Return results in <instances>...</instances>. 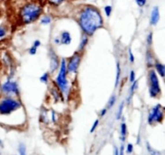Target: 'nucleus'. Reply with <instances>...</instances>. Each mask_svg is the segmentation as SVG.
I'll return each instance as SVG.
<instances>
[{
  "label": "nucleus",
  "mask_w": 165,
  "mask_h": 155,
  "mask_svg": "<svg viewBox=\"0 0 165 155\" xmlns=\"http://www.w3.org/2000/svg\"><path fill=\"white\" fill-rule=\"evenodd\" d=\"M75 19L83 34L89 37L104 26V19L100 10L91 4L81 6L76 13Z\"/></svg>",
  "instance_id": "f257e3e1"
},
{
  "label": "nucleus",
  "mask_w": 165,
  "mask_h": 155,
  "mask_svg": "<svg viewBox=\"0 0 165 155\" xmlns=\"http://www.w3.org/2000/svg\"><path fill=\"white\" fill-rule=\"evenodd\" d=\"M44 12V7L37 0H27L19 7L17 18L23 25L30 24L41 17Z\"/></svg>",
  "instance_id": "f03ea898"
},
{
  "label": "nucleus",
  "mask_w": 165,
  "mask_h": 155,
  "mask_svg": "<svg viewBox=\"0 0 165 155\" xmlns=\"http://www.w3.org/2000/svg\"><path fill=\"white\" fill-rule=\"evenodd\" d=\"M68 70H67V61L66 59H61L59 67V71L57 74L55 80L53 81L56 86L58 87L61 94L67 97L70 91V85L68 79Z\"/></svg>",
  "instance_id": "7ed1b4c3"
},
{
  "label": "nucleus",
  "mask_w": 165,
  "mask_h": 155,
  "mask_svg": "<svg viewBox=\"0 0 165 155\" xmlns=\"http://www.w3.org/2000/svg\"><path fill=\"white\" fill-rule=\"evenodd\" d=\"M23 107L22 102L18 98L4 96L0 97V115L8 116L20 109Z\"/></svg>",
  "instance_id": "20e7f679"
},
{
  "label": "nucleus",
  "mask_w": 165,
  "mask_h": 155,
  "mask_svg": "<svg viewBox=\"0 0 165 155\" xmlns=\"http://www.w3.org/2000/svg\"><path fill=\"white\" fill-rule=\"evenodd\" d=\"M148 91L151 98H157L161 94V88L157 73L153 69L148 72Z\"/></svg>",
  "instance_id": "39448f33"
},
{
  "label": "nucleus",
  "mask_w": 165,
  "mask_h": 155,
  "mask_svg": "<svg viewBox=\"0 0 165 155\" xmlns=\"http://www.w3.org/2000/svg\"><path fill=\"white\" fill-rule=\"evenodd\" d=\"M2 95L4 96H11V97H15L18 98L20 95L19 92V85L16 81L8 79L7 81H5L0 86Z\"/></svg>",
  "instance_id": "423d86ee"
},
{
  "label": "nucleus",
  "mask_w": 165,
  "mask_h": 155,
  "mask_svg": "<svg viewBox=\"0 0 165 155\" xmlns=\"http://www.w3.org/2000/svg\"><path fill=\"white\" fill-rule=\"evenodd\" d=\"M164 117V107L161 104L158 103L154 106L149 112L148 117H147V122L151 125H154L155 123H161Z\"/></svg>",
  "instance_id": "0eeeda50"
},
{
  "label": "nucleus",
  "mask_w": 165,
  "mask_h": 155,
  "mask_svg": "<svg viewBox=\"0 0 165 155\" xmlns=\"http://www.w3.org/2000/svg\"><path fill=\"white\" fill-rule=\"evenodd\" d=\"M82 60V53L75 52L73 55L68 57L67 61V70L68 74H77L78 72L80 65Z\"/></svg>",
  "instance_id": "6e6552de"
},
{
  "label": "nucleus",
  "mask_w": 165,
  "mask_h": 155,
  "mask_svg": "<svg viewBox=\"0 0 165 155\" xmlns=\"http://www.w3.org/2000/svg\"><path fill=\"white\" fill-rule=\"evenodd\" d=\"M49 74H53L60 67V61L53 48H49Z\"/></svg>",
  "instance_id": "1a4fd4ad"
},
{
  "label": "nucleus",
  "mask_w": 165,
  "mask_h": 155,
  "mask_svg": "<svg viewBox=\"0 0 165 155\" xmlns=\"http://www.w3.org/2000/svg\"><path fill=\"white\" fill-rule=\"evenodd\" d=\"M160 19V10L158 7H154L151 10L150 16V23L151 26H155L157 25Z\"/></svg>",
  "instance_id": "9d476101"
},
{
  "label": "nucleus",
  "mask_w": 165,
  "mask_h": 155,
  "mask_svg": "<svg viewBox=\"0 0 165 155\" xmlns=\"http://www.w3.org/2000/svg\"><path fill=\"white\" fill-rule=\"evenodd\" d=\"M59 38H60V45H69L73 41L71 34L68 31H62L59 36Z\"/></svg>",
  "instance_id": "9b49d317"
},
{
  "label": "nucleus",
  "mask_w": 165,
  "mask_h": 155,
  "mask_svg": "<svg viewBox=\"0 0 165 155\" xmlns=\"http://www.w3.org/2000/svg\"><path fill=\"white\" fill-rule=\"evenodd\" d=\"M53 83H54V82H53ZM50 94L52 95L53 98L55 99L56 102L64 101V95L61 94V92L58 89V87H56L55 83H54V86H53L50 88Z\"/></svg>",
  "instance_id": "f8f14e48"
},
{
  "label": "nucleus",
  "mask_w": 165,
  "mask_h": 155,
  "mask_svg": "<svg viewBox=\"0 0 165 155\" xmlns=\"http://www.w3.org/2000/svg\"><path fill=\"white\" fill-rule=\"evenodd\" d=\"M138 85H139V81L138 80H135L131 83V86L130 90H129V94H128L127 97L126 99V101H125V103H127V105H129L131 103V102L132 97H133V95L135 94V91L138 88Z\"/></svg>",
  "instance_id": "ddd939ff"
},
{
  "label": "nucleus",
  "mask_w": 165,
  "mask_h": 155,
  "mask_svg": "<svg viewBox=\"0 0 165 155\" xmlns=\"http://www.w3.org/2000/svg\"><path fill=\"white\" fill-rule=\"evenodd\" d=\"M40 122H41L44 125H48L49 123V112L45 107H42L40 112Z\"/></svg>",
  "instance_id": "4468645a"
},
{
  "label": "nucleus",
  "mask_w": 165,
  "mask_h": 155,
  "mask_svg": "<svg viewBox=\"0 0 165 155\" xmlns=\"http://www.w3.org/2000/svg\"><path fill=\"white\" fill-rule=\"evenodd\" d=\"M89 43V37H87L86 35L83 34L81 38V41L79 42L78 49H77V52L79 53H83V51L87 47V45Z\"/></svg>",
  "instance_id": "2eb2a0df"
},
{
  "label": "nucleus",
  "mask_w": 165,
  "mask_h": 155,
  "mask_svg": "<svg viewBox=\"0 0 165 155\" xmlns=\"http://www.w3.org/2000/svg\"><path fill=\"white\" fill-rule=\"evenodd\" d=\"M155 69V72H157V74L159 75L162 77V78H165V65L155 61L154 64Z\"/></svg>",
  "instance_id": "dca6fc26"
},
{
  "label": "nucleus",
  "mask_w": 165,
  "mask_h": 155,
  "mask_svg": "<svg viewBox=\"0 0 165 155\" xmlns=\"http://www.w3.org/2000/svg\"><path fill=\"white\" fill-rule=\"evenodd\" d=\"M155 59L153 57V54L151 53L150 49H148L146 51V63L147 65V67H152L155 64Z\"/></svg>",
  "instance_id": "f3484780"
},
{
  "label": "nucleus",
  "mask_w": 165,
  "mask_h": 155,
  "mask_svg": "<svg viewBox=\"0 0 165 155\" xmlns=\"http://www.w3.org/2000/svg\"><path fill=\"white\" fill-rule=\"evenodd\" d=\"M121 74H122V69L119 61H117L116 63V77H115V83H114V87L117 88L120 83Z\"/></svg>",
  "instance_id": "a211bd4d"
},
{
  "label": "nucleus",
  "mask_w": 165,
  "mask_h": 155,
  "mask_svg": "<svg viewBox=\"0 0 165 155\" xmlns=\"http://www.w3.org/2000/svg\"><path fill=\"white\" fill-rule=\"evenodd\" d=\"M8 33H9L8 27L5 24H1L0 25V41L7 37Z\"/></svg>",
  "instance_id": "6ab92c4d"
},
{
  "label": "nucleus",
  "mask_w": 165,
  "mask_h": 155,
  "mask_svg": "<svg viewBox=\"0 0 165 155\" xmlns=\"http://www.w3.org/2000/svg\"><path fill=\"white\" fill-rule=\"evenodd\" d=\"M127 135V125L123 122L120 125V140L122 141H125Z\"/></svg>",
  "instance_id": "aec40b11"
},
{
  "label": "nucleus",
  "mask_w": 165,
  "mask_h": 155,
  "mask_svg": "<svg viewBox=\"0 0 165 155\" xmlns=\"http://www.w3.org/2000/svg\"><path fill=\"white\" fill-rule=\"evenodd\" d=\"M40 22L43 25H49L53 22V17L50 15H42L40 18Z\"/></svg>",
  "instance_id": "412c9836"
},
{
  "label": "nucleus",
  "mask_w": 165,
  "mask_h": 155,
  "mask_svg": "<svg viewBox=\"0 0 165 155\" xmlns=\"http://www.w3.org/2000/svg\"><path fill=\"white\" fill-rule=\"evenodd\" d=\"M116 101H117V96L116 95H112L110 96V98L109 99V100H108V102L106 103V108L109 110L110 108H112L115 105V103H116Z\"/></svg>",
  "instance_id": "4be33fe9"
},
{
  "label": "nucleus",
  "mask_w": 165,
  "mask_h": 155,
  "mask_svg": "<svg viewBox=\"0 0 165 155\" xmlns=\"http://www.w3.org/2000/svg\"><path fill=\"white\" fill-rule=\"evenodd\" d=\"M46 1L50 6L54 7V8H57V7H59V6L64 3L66 0H46Z\"/></svg>",
  "instance_id": "5701e85b"
},
{
  "label": "nucleus",
  "mask_w": 165,
  "mask_h": 155,
  "mask_svg": "<svg viewBox=\"0 0 165 155\" xmlns=\"http://www.w3.org/2000/svg\"><path fill=\"white\" fill-rule=\"evenodd\" d=\"M124 107H125V101H123L119 104L118 106V111H117L116 114V119L117 120H120L122 118V116H123V112Z\"/></svg>",
  "instance_id": "b1692460"
},
{
  "label": "nucleus",
  "mask_w": 165,
  "mask_h": 155,
  "mask_svg": "<svg viewBox=\"0 0 165 155\" xmlns=\"http://www.w3.org/2000/svg\"><path fill=\"white\" fill-rule=\"evenodd\" d=\"M49 80H50V74H49V72H45V73H44V74L40 76V81L42 83L48 84L49 83Z\"/></svg>",
  "instance_id": "393cba45"
},
{
  "label": "nucleus",
  "mask_w": 165,
  "mask_h": 155,
  "mask_svg": "<svg viewBox=\"0 0 165 155\" xmlns=\"http://www.w3.org/2000/svg\"><path fill=\"white\" fill-rule=\"evenodd\" d=\"M113 12V8L112 6L110 5H106L104 7V12H105V15L107 16V17H110L111 14H112Z\"/></svg>",
  "instance_id": "a878e982"
},
{
  "label": "nucleus",
  "mask_w": 165,
  "mask_h": 155,
  "mask_svg": "<svg viewBox=\"0 0 165 155\" xmlns=\"http://www.w3.org/2000/svg\"><path fill=\"white\" fill-rule=\"evenodd\" d=\"M153 43V33L151 32L148 33L147 37V45L148 47H151Z\"/></svg>",
  "instance_id": "bb28decb"
},
{
  "label": "nucleus",
  "mask_w": 165,
  "mask_h": 155,
  "mask_svg": "<svg viewBox=\"0 0 165 155\" xmlns=\"http://www.w3.org/2000/svg\"><path fill=\"white\" fill-rule=\"evenodd\" d=\"M58 116H59V115H58V113L56 112H55V111H52V112H51V120H52V121H53V123H54V124H56V122H57V121H58Z\"/></svg>",
  "instance_id": "cd10ccee"
},
{
  "label": "nucleus",
  "mask_w": 165,
  "mask_h": 155,
  "mask_svg": "<svg viewBox=\"0 0 165 155\" xmlns=\"http://www.w3.org/2000/svg\"><path fill=\"white\" fill-rule=\"evenodd\" d=\"M147 151L150 153L151 155H160V154L159 152L155 150L154 149H152V148L151 147L149 143H147Z\"/></svg>",
  "instance_id": "c85d7f7f"
},
{
  "label": "nucleus",
  "mask_w": 165,
  "mask_h": 155,
  "mask_svg": "<svg viewBox=\"0 0 165 155\" xmlns=\"http://www.w3.org/2000/svg\"><path fill=\"white\" fill-rule=\"evenodd\" d=\"M19 152L20 155H27L26 153V146L24 144H19Z\"/></svg>",
  "instance_id": "c756f323"
},
{
  "label": "nucleus",
  "mask_w": 165,
  "mask_h": 155,
  "mask_svg": "<svg viewBox=\"0 0 165 155\" xmlns=\"http://www.w3.org/2000/svg\"><path fill=\"white\" fill-rule=\"evenodd\" d=\"M128 57H129L130 62H131V64H133V63L135 62V56H134V53H132L131 48H129V49H128Z\"/></svg>",
  "instance_id": "7c9ffc66"
},
{
  "label": "nucleus",
  "mask_w": 165,
  "mask_h": 155,
  "mask_svg": "<svg viewBox=\"0 0 165 155\" xmlns=\"http://www.w3.org/2000/svg\"><path fill=\"white\" fill-rule=\"evenodd\" d=\"M98 125H99V119H96L95 121H94V124L92 125V127H91V129H90V132L92 133V132H94L96 129L98 128Z\"/></svg>",
  "instance_id": "2f4dec72"
},
{
  "label": "nucleus",
  "mask_w": 165,
  "mask_h": 155,
  "mask_svg": "<svg viewBox=\"0 0 165 155\" xmlns=\"http://www.w3.org/2000/svg\"><path fill=\"white\" fill-rule=\"evenodd\" d=\"M37 49L38 48L35 47L34 45H31L30 48L28 49V53H29L30 55H36V53H37Z\"/></svg>",
  "instance_id": "473e14b6"
},
{
  "label": "nucleus",
  "mask_w": 165,
  "mask_h": 155,
  "mask_svg": "<svg viewBox=\"0 0 165 155\" xmlns=\"http://www.w3.org/2000/svg\"><path fill=\"white\" fill-rule=\"evenodd\" d=\"M129 80H130V82L131 83H133L135 80H136V76H135V70H131L130 72V74H129Z\"/></svg>",
  "instance_id": "72a5a7b5"
},
{
  "label": "nucleus",
  "mask_w": 165,
  "mask_h": 155,
  "mask_svg": "<svg viewBox=\"0 0 165 155\" xmlns=\"http://www.w3.org/2000/svg\"><path fill=\"white\" fill-rule=\"evenodd\" d=\"M135 2L139 8H143L147 3V0H135Z\"/></svg>",
  "instance_id": "f704fd0d"
},
{
  "label": "nucleus",
  "mask_w": 165,
  "mask_h": 155,
  "mask_svg": "<svg viewBox=\"0 0 165 155\" xmlns=\"http://www.w3.org/2000/svg\"><path fill=\"white\" fill-rule=\"evenodd\" d=\"M133 149H134L133 145L131 143L128 144L127 146V154H131L132 152H133Z\"/></svg>",
  "instance_id": "c9c22d12"
},
{
  "label": "nucleus",
  "mask_w": 165,
  "mask_h": 155,
  "mask_svg": "<svg viewBox=\"0 0 165 155\" xmlns=\"http://www.w3.org/2000/svg\"><path fill=\"white\" fill-rule=\"evenodd\" d=\"M107 112H108V109L105 107V108H103V109H101L100 111V112H99V117H103V116H105L106 113H107Z\"/></svg>",
  "instance_id": "e433bc0d"
},
{
  "label": "nucleus",
  "mask_w": 165,
  "mask_h": 155,
  "mask_svg": "<svg viewBox=\"0 0 165 155\" xmlns=\"http://www.w3.org/2000/svg\"><path fill=\"white\" fill-rule=\"evenodd\" d=\"M32 45H34L35 47H36V48H39L40 46L41 45V42H40V40H35V41H33Z\"/></svg>",
  "instance_id": "4c0bfd02"
},
{
  "label": "nucleus",
  "mask_w": 165,
  "mask_h": 155,
  "mask_svg": "<svg viewBox=\"0 0 165 155\" xmlns=\"http://www.w3.org/2000/svg\"><path fill=\"white\" fill-rule=\"evenodd\" d=\"M53 42H54V44H55L56 45H60V38H59V37L54 38V39H53Z\"/></svg>",
  "instance_id": "58836bf2"
},
{
  "label": "nucleus",
  "mask_w": 165,
  "mask_h": 155,
  "mask_svg": "<svg viewBox=\"0 0 165 155\" xmlns=\"http://www.w3.org/2000/svg\"><path fill=\"white\" fill-rule=\"evenodd\" d=\"M118 154L119 155H124V145H122L120 146V149H119V150H118Z\"/></svg>",
  "instance_id": "ea45409f"
},
{
  "label": "nucleus",
  "mask_w": 165,
  "mask_h": 155,
  "mask_svg": "<svg viewBox=\"0 0 165 155\" xmlns=\"http://www.w3.org/2000/svg\"><path fill=\"white\" fill-rule=\"evenodd\" d=\"M114 155H119V154H118V148L117 147H114Z\"/></svg>",
  "instance_id": "a19ab883"
},
{
  "label": "nucleus",
  "mask_w": 165,
  "mask_h": 155,
  "mask_svg": "<svg viewBox=\"0 0 165 155\" xmlns=\"http://www.w3.org/2000/svg\"><path fill=\"white\" fill-rule=\"evenodd\" d=\"M2 15H3V11H2V9L0 8V18L2 17Z\"/></svg>",
  "instance_id": "79ce46f5"
},
{
  "label": "nucleus",
  "mask_w": 165,
  "mask_h": 155,
  "mask_svg": "<svg viewBox=\"0 0 165 155\" xmlns=\"http://www.w3.org/2000/svg\"><path fill=\"white\" fill-rule=\"evenodd\" d=\"M0 146H1V147H3V141L1 140H0Z\"/></svg>",
  "instance_id": "37998d69"
},
{
  "label": "nucleus",
  "mask_w": 165,
  "mask_h": 155,
  "mask_svg": "<svg viewBox=\"0 0 165 155\" xmlns=\"http://www.w3.org/2000/svg\"><path fill=\"white\" fill-rule=\"evenodd\" d=\"M2 96V92H1V88H0V97Z\"/></svg>",
  "instance_id": "c03bdc74"
},
{
  "label": "nucleus",
  "mask_w": 165,
  "mask_h": 155,
  "mask_svg": "<svg viewBox=\"0 0 165 155\" xmlns=\"http://www.w3.org/2000/svg\"><path fill=\"white\" fill-rule=\"evenodd\" d=\"M0 1H3V0H0Z\"/></svg>",
  "instance_id": "a18cd8bd"
}]
</instances>
